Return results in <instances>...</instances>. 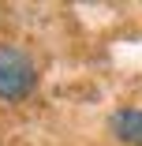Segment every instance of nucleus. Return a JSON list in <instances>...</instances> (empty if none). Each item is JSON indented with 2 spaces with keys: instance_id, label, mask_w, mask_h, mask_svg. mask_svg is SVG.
<instances>
[{
  "instance_id": "nucleus-1",
  "label": "nucleus",
  "mask_w": 142,
  "mask_h": 146,
  "mask_svg": "<svg viewBox=\"0 0 142 146\" xmlns=\"http://www.w3.org/2000/svg\"><path fill=\"white\" fill-rule=\"evenodd\" d=\"M34 86H38L34 56L19 45H11V41H0V101L19 105L34 94Z\"/></svg>"
},
{
  "instance_id": "nucleus-2",
  "label": "nucleus",
  "mask_w": 142,
  "mask_h": 146,
  "mask_svg": "<svg viewBox=\"0 0 142 146\" xmlns=\"http://www.w3.org/2000/svg\"><path fill=\"white\" fill-rule=\"evenodd\" d=\"M108 131L127 146H142V109H116L108 120Z\"/></svg>"
}]
</instances>
